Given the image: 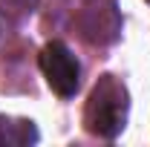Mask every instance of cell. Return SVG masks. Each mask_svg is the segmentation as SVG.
I'll list each match as a JSON object with an SVG mask.
<instances>
[{
    "instance_id": "cell-1",
    "label": "cell",
    "mask_w": 150,
    "mask_h": 147,
    "mask_svg": "<svg viewBox=\"0 0 150 147\" xmlns=\"http://www.w3.org/2000/svg\"><path fill=\"white\" fill-rule=\"evenodd\" d=\"M130 98L115 75H101L84 107V127L98 139H115L127 124Z\"/></svg>"
},
{
    "instance_id": "cell-2",
    "label": "cell",
    "mask_w": 150,
    "mask_h": 147,
    "mask_svg": "<svg viewBox=\"0 0 150 147\" xmlns=\"http://www.w3.org/2000/svg\"><path fill=\"white\" fill-rule=\"evenodd\" d=\"M38 64H40V72H43L46 84L52 87L55 95L72 98L75 92H78V87H81V64H78V58L69 52L67 43H61V40L46 43V46L40 49Z\"/></svg>"
},
{
    "instance_id": "cell-3",
    "label": "cell",
    "mask_w": 150,
    "mask_h": 147,
    "mask_svg": "<svg viewBox=\"0 0 150 147\" xmlns=\"http://www.w3.org/2000/svg\"><path fill=\"white\" fill-rule=\"evenodd\" d=\"M75 26H78L81 37L87 43H95V46L112 43L121 35V18H118V9H115L112 0H93V3H87L78 12Z\"/></svg>"
},
{
    "instance_id": "cell-4",
    "label": "cell",
    "mask_w": 150,
    "mask_h": 147,
    "mask_svg": "<svg viewBox=\"0 0 150 147\" xmlns=\"http://www.w3.org/2000/svg\"><path fill=\"white\" fill-rule=\"evenodd\" d=\"M38 130L26 118H6L0 115V144H35Z\"/></svg>"
},
{
    "instance_id": "cell-5",
    "label": "cell",
    "mask_w": 150,
    "mask_h": 147,
    "mask_svg": "<svg viewBox=\"0 0 150 147\" xmlns=\"http://www.w3.org/2000/svg\"><path fill=\"white\" fill-rule=\"evenodd\" d=\"M38 0H0V15L12 23H20L23 18H29L35 12Z\"/></svg>"
}]
</instances>
